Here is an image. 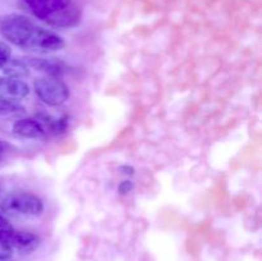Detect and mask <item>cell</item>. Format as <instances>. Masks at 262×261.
Wrapping results in <instances>:
<instances>
[{
    "label": "cell",
    "mask_w": 262,
    "mask_h": 261,
    "mask_svg": "<svg viewBox=\"0 0 262 261\" xmlns=\"http://www.w3.org/2000/svg\"><path fill=\"white\" fill-rule=\"evenodd\" d=\"M0 32L13 45L26 50L49 53L64 48V41L60 36L37 27L30 18L22 14L5 15L0 20Z\"/></svg>",
    "instance_id": "1"
},
{
    "label": "cell",
    "mask_w": 262,
    "mask_h": 261,
    "mask_svg": "<svg viewBox=\"0 0 262 261\" xmlns=\"http://www.w3.org/2000/svg\"><path fill=\"white\" fill-rule=\"evenodd\" d=\"M0 210L13 216H37L43 204L37 196L27 192H10L0 201Z\"/></svg>",
    "instance_id": "2"
},
{
    "label": "cell",
    "mask_w": 262,
    "mask_h": 261,
    "mask_svg": "<svg viewBox=\"0 0 262 261\" xmlns=\"http://www.w3.org/2000/svg\"><path fill=\"white\" fill-rule=\"evenodd\" d=\"M35 91L36 95L50 106L64 104L69 97L68 87L58 77L48 76L36 79Z\"/></svg>",
    "instance_id": "3"
},
{
    "label": "cell",
    "mask_w": 262,
    "mask_h": 261,
    "mask_svg": "<svg viewBox=\"0 0 262 261\" xmlns=\"http://www.w3.org/2000/svg\"><path fill=\"white\" fill-rule=\"evenodd\" d=\"M0 241L4 242L13 251L20 253L33 252L40 245V240L36 234L30 232H20L12 228L0 229Z\"/></svg>",
    "instance_id": "4"
},
{
    "label": "cell",
    "mask_w": 262,
    "mask_h": 261,
    "mask_svg": "<svg viewBox=\"0 0 262 261\" xmlns=\"http://www.w3.org/2000/svg\"><path fill=\"white\" fill-rule=\"evenodd\" d=\"M38 19L46 20L53 13L71 4V0H23Z\"/></svg>",
    "instance_id": "5"
},
{
    "label": "cell",
    "mask_w": 262,
    "mask_h": 261,
    "mask_svg": "<svg viewBox=\"0 0 262 261\" xmlns=\"http://www.w3.org/2000/svg\"><path fill=\"white\" fill-rule=\"evenodd\" d=\"M30 92L28 84L22 78L0 79V99L20 101Z\"/></svg>",
    "instance_id": "6"
},
{
    "label": "cell",
    "mask_w": 262,
    "mask_h": 261,
    "mask_svg": "<svg viewBox=\"0 0 262 261\" xmlns=\"http://www.w3.org/2000/svg\"><path fill=\"white\" fill-rule=\"evenodd\" d=\"M79 19H81V12L78 10V8L69 4L68 7L53 13L50 17L46 18L45 22L50 26H54V27L69 28L78 25Z\"/></svg>",
    "instance_id": "7"
},
{
    "label": "cell",
    "mask_w": 262,
    "mask_h": 261,
    "mask_svg": "<svg viewBox=\"0 0 262 261\" xmlns=\"http://www.w3.org/2000/svg\"><path fill=\"white\" fill-rule=\"evenodd\" d=\"M13 132L22 138H42L46 135V127L38 118H26L13 125Z\"/></svg>",
    "instance_id": "8"
},
{
    "label": "cell",
    "mask_w": 262,
    "mask_h": 261,
    "mask_svg": "<svg viewBox=\"0 0 262 261\" xmlns=\"http://www.w3.org/2000/svg\"><path fill=\"white\" fill-rule=\"evenodd\" d=\"M26 64L35 68L36 71L43 72L51 77H59L64 72V64L55 59H41V58H27Z\"/></svg>",
    "instance_id": "9"
},
{
    "label": "cell",
    "mask_w": 262,
    "mask_h": 261,
    "mask_svg": "<svg viewBox=\"0 0 262 261\" xmlns=\"http://www.w3.org/2000/svg\"><path fill=\"white\" fill-rule=\"evenodd\" d=\"M26 76H28V67L23 61L10 58L5 63L0 64V79L23 78Z\"/></svg>",
    "instance_id": "10"
},
{
    "label": "cell",
    "mask_w": 262,
    "mask_h": 261,
    "mask_svg": "<svg viewBox=\"0 0 262 261\" xmlns=\"http://www.w3.org/2000/svg\"><path fill=\"white\" fill-rule=\"evenodd\" d=\"M23 110H25V107L20 105L19 101L0 99V117L19 114V113H22Z\"/></svg>",
    "instance_id": "11"
},
{
    "label": "cell",
    "mask_w": 262,
    "mask_h": 261,
    "mask_svg": "<svg viewBox=\"0 0 262 261\" xmlns=\"http://www.w3.org/2000/svg\"><path fill=\"white\" fill-rule=\"evenodd\" d=\"M10 56H12V50H10V48L7 45V44L0 41V64L9 60Z\"/></svg>",
    "instance_id": "12"
},
{
    "label": "cell",
    "mask_w": 262,
    "mask_h": 261,
    "mask_svg": "<svg viewBox=\"0 0 262 261\" xmlns=\"http://www.w3.org/2000/svg\"><path fill=\"white\" fill-rule=\"evenodd\" d=\"M133 188H135V184H133L132 181H124L119 184V188L118 189H119L120 193H128V192L132 191Z\"/></svg>",
    "instance_id": "13"
},
{
    "label": "cell",
    "mask_w": 262,
    "mask_h": 261,
    "mask_svg": "<svg viewBox=\"0 0 262 261\" xmlns=\"http://www.w3.org/2000/svg\"><path fill=\"white\" fill-rule=\"evenodd\" d=\"M12 250L5 245L4 242L0 241V257H4V258H9L12 256Z\"/></svg>",
    "instance_id": "14"
},
{
    "label": "cell",
    "mask_w": 262,
    "mask_h": 261,
    "mask_svg": "<svg viewBox=\"0 0 262 261\" xmlns=\"http://www.w3.org/2000/svg\"><path fill=\"white\" fill-rule=\"evenodd\" d=\"M8 150H9V145H8V143H5L3 140H0V160H2L5 155H7Z\"/></svg>",
    "instance_id": "15"
},
{
    "label": "cell",
    "mask_w": 262,
    "mask_h": 261,
    "mask_svg": "<svg viewBox=\"0 0 262 261\" xmlns=\"http://www.w3.org/2000/svg\"><path fill=\"white\" fill-rule=\"evenodd\" d=\"M7 228H10L9 223L7 222L5 217H3L2 215H0V229H7Z\"/></svg>",
    "instance_id": "16"
},
{
    "label": "cell",
    "mask_w": 262,
    "mask_h": 261,
    "mask_svg": "<svg viewBox=\"0 0 262 261\" xmlns=\"http://www.w3.org/2000/svg\"><path fill=\"white\" fill-rule=\"evenodd\" d=\"M120 169H123V170H127V171H124V174H133V168H128V166H123V168H120Z\"/></svg>",
    "instance_id": "17"
},
{
    "label": "cell",
    "mask_w": 262,
    "mask_h": 261,
    "mask_svg": "<svg viewBox=\"0 0 262 261\" xmlns=\"http://www.w3.org/2000/svg\"><path fill=\"white\" fill-rule=\"evenodd\" d=\"M0 261H10L9 258H4V257H0Z\"/></svg>",
    "instance_id": "18"
}]
</instances>
